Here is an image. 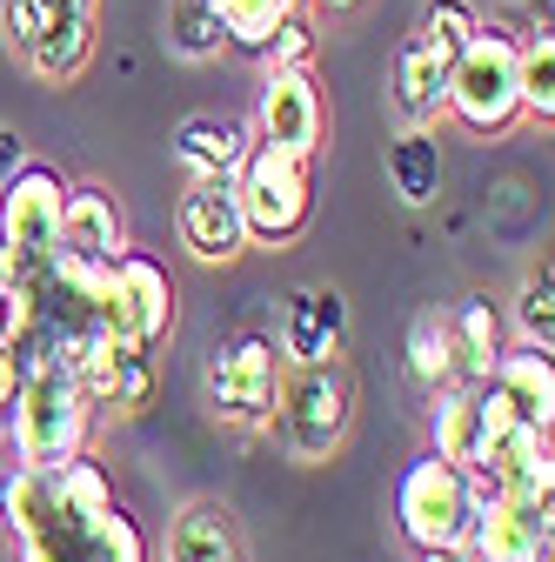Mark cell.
<instances>
[{
	"instance_id": "26",
	"label": "cell",
	"mask_w": 555,
	"mask_h": 562,
	"mask_svg": "<svg viewBox=\"0 0 555 562\" xmlns=\"http://www.w3.org/2000/svg\"><path fill=\"white\" fill-rule=\"evenodd\" d=\"M228 27L215 14V0H174V14H168V47L188 54V60H207V54H222Z\"/></svg>"
},
{
	"instance_id": "16",
	"label": "cell",
	"mask_w": 555,
	"mask_h": 562,
	"mask_svg": "<svg viewBox=\"0 0 555 562\" xmlns=\"http://www.w3.org/2000/svg\"><path fill=\"white\" fill-rule=\"evenodd\" d=\"M482 382H489L509 402V415L529 422V429H548V422H555V369H548V348H529V341L522 348H502Z\"/></svg>"
},
{
	"instance_id": "15",
	"label": "cell",
	"mask_w": 555,
	"mask_h": 562,
	"mask_svg": "<svg viewBox=\"0 0 555 562\" xmlns=\"http://www.w3.org/2000/svg\"><path fill=\"white\" fill-rule=\"evenodd\" d=\"M341 341H349V302L335 289L308 281V289H295L282 302V356L288 362H335Z\"/></svg>"
},
{
	"instance_id": "29",
	"label": "cell",
	"mask_w": 555,
	"mask_h": 562,
	"mask_svg": "<svg viewBox=\"0 0 555 562\" xmlns=\"http://www.w3.org/2000/svg\"><path fill=\"white\" fill-rule=\"evenodd\" d=\"M516 322H522V341H529V348H548V341H555V281H548V268L522 281Z\"/></svg>"
},
{
	"instance_id": "19",
	"label": "cell",
	"mask_w": 555,
	"mask_h": 562,
	"mask_svg": "<svg viewBox=\"0 0 555 562\" xmlns=\"http://www.w3.org/2000/svg\"><path fill=\"white\" fill-rule=\"evenodd\" d=\"M395 108L415 121V127H429L449 114V54H435L429 41H401L395 54Z\"/></svg>"
},
{
	"instance_id": "13",
	"label": "cell",
	"mask_w": 555,
	"mask_h": 562,
	"mask_svg": "<svg viewBox=\"0 0 555 562\" xmlns=\"http://www.w3.org/2000/svg\"><path fill=\"white\" fill-rule=\"evenodd\" d=\"M254 140L274 148V155L315 161V148H321V94L308 81V67H268L261 108H254Z\"/></svg>"
},
{
	"instance_id": "6",
	"label": "cell",
	"mask_w": 555,
	"mask_h": 562,
	"mask_svg": "<svg viewBox=\"0 0 555 562\" xmlns=\"http://www.w3.org/2000/svg\"><path fill=\"white\" fill-rule=\"evenodd\" d=\"M0 27L41 81H75L94 54V0H8Z\"/></svg>"
},
{
	"instance_id": "10",
	"label": "cell",
	"mask_w": 555,
	"mask_h": 562,
	"mask_svg": "<svg viewBox=\"0 0 555 562\" xmlns=\"http://www.w3.org/2000/svg\"><path fill=\"white\" fill-rule=\"evenodd\" d=\"M94 322L127 335V341H141V348H155L174 328V281H168V268L155 255H141V248H121L107 261V295H101Z\"/></svg>"
},
{
	"instance_id": "22",
	"label": "cell",
	"mask_w": 555,
	"mask_h": 562,
	"mask_svg": "<svg viewBox=\"0 0 555 562\" xmlns=\"http://www.w3.org/2000/svg\"><path fill=\"white\" fill-rule=\"evenodd\" d=\"M408 369H415V382H429V389L468 382V369H462V341H455V315L422 308V315L408 322Z\"/></svg>"
},
{
	"instance_id": "18",
	"label": "cell",
	"mask_w": 555,
	"mask_h": 562,
	"mask_svg": "<svg viewBox=\"0 0 555 562\" xmlns=\"http://www.w3.org/2000/svg\"><path fill=\"white\" fill-rule=\"evenodd\" d=\"M248 127L228 121V114H194L174 127V161L188 168V181H207V175H235L248 161Z\"/></svg>"
},
{
	"instance_id": "30",
	"label": "cell",
	"mask_w": 555,
	"mask_h": 562,
	"mask_svg": "<svg viewBox=\"0 0 555 562\" xmlns=\"http://www.w3.org/2000/svg\"><path fill=\"white\" fill-rule=\"evenodd\" d=\"M261 54H268L274 67H308V60H315V34H308L302 8H295L282 27H274V34H268V47H261Z\"/></svg>"
},
{
	"instance_id": "32",
	"label": "cell",
	"mask_w": 555,
	"mask_h": 562,
	"mask_svg": "<svg viewBox=\"0 0 555 562\" xmlns=\"http://www.w3.org/2000/svg\"><path fill=\"white\" fill-rule=\"evenodd\" d=\"M27 328V295L14 289V281H0V341H14Z\"/></svg>"
},
{
	"instance_id": "35",
	"label": "cell",
	"mask_w": 555,
	"mask_h": 562,
	"mask_svg": "<svg viewBox=\"0 0 555 562\" xmlns=\"http://www.w3.org/2000/svg\"><path fill=\"white\" fill-rule=\"evenodd\" d=\"M321 8H355V0H321Z\"/></svg>"
},
{
	"instance_id": "9",
	"label": "cell",
	"mask_w": 555,
	"mask_h": 562,
	"mask_svg": "<svg viewBox=\"0 0 555 562\" xmlns=\"http://www.w3.org/2000/svg\"><path fill=\"white\" fill-rule=\"evenodd\" d=\"M274 382H282V356L268 335H235L207 356V402L228 429H268Z\"/></svg>"
},
{
	"instance_id": "4",
	"label": "cell",
	"mask_w": 555,
	"mask_h": 562,
	"mask_svg": "<svg viewBox=\"0 0 555 562\" xmlns=\"http://www.w3.org/2000/svg\"><path fill=\"white\" fill-rule=\"evenodd\" d=\"M349 415H355V375L335 362H288L282 382H274V429H282V442L315 462L328 456L341 436H349Z\"/></svg>"
},
{
	"instance_id": "8",
	"label": "cell",
	"mask_w": 555,
	"mask_h": 562,
	"mask_svg": "<svg viewBox=\"0 0 555 562\" xmlns=\"http://www.w3.org/2000/svg\"><path fill=\"white\" fill-rule=\"evenodd\" d=\"M395 522L415 549H455L468 536V469L442 462L435 449L422 462H408L395 488Z\"/></svg>"
},
{
	"instance_id": "24",
	"label": "cell",
	"mask_w": 555,
	"mask_h": 562,
	"mask_svg": "<svg viewBox=\"0 0 555 562\" xmlns=\"http://www.w3.org/2000/svg\"><path fill=\"white\" fill-rule=\"evenodd\" d=\"M516 88H522V114L555 121V34H548V14L516 41Z\"/></svg>"
},
{
	"instance_id": "25",
	"label": "cell",
	"mask_w": 555,
	"mask_h": 562,
	"mask_svg": "<svg viewBox=\"0 0 555 562\" xmlns=\"http://www.w3.org/2000/svg\"><path fill=\"white\" fill-rule=\"evenodd\" d=\"M455 341H462L468 382H482V375H489V362L502 356V315L489 308V295H468V302L455 308Z\"/></svg>"
},
{
	"instance_id": "11",
	"label": "cell",
	"mask_w": 555,
	"mask_h": 562,
	"mask_svg": "<svg viewBox=\"0 0 555 562\" xmlns=\"http://www.w3.org/2000/svg\"><path fill=\"white\" fill-rule=\"evenodd\" d=\"M468 562H548V503L489 496L468 482Z\"/></svg>"
},
{
	"instance_id": "7",
	"label": "cell",
	"mask_w": 555,
	"mask_h": 562,
	"mask_svg": "<svg viewBox=\"0 0 555 562\" xmlns=\"http://www.w3.org/2000/svg\"><path fill=\"white\" fill-rule=\"evenodd\" d=\"M235 201H241V228L248 241H295L315 215L308 194V161L274 155V148H248V161L235 168Z\"/></svg>"
},
{
	"instance_id": "2",
	"label": "cell",
	"mask_w": 555,
	"mask_h": 562,
	"mask_svg": "<svg viewBox=\"0 0 555 562\" xmlns=\"http://www.w3.org/2000/svg\"><path fill=\"white\" fill-rule=\"evenodd\" d=\"M14 449L27 469H54L88 449L94 408L67 362H21V395H14Z\"/></svg>"
},
{
	"instance_id": "3",
	"label": "cell",
	"mask_w": 555,
	"mask_h": 562,
	"mask_svg": "<svg viewBox=\"0 0 555 562\" xmlns=\"http://www.w3.org/2000/svg\"><path fill=\"white\" fill-rule=\"evenodd\" d=\"M449 114L468 134H509L522 121V88H516V34L509 27H475L455 60H449Z\"/></svg>"
},
{
	"instance_id": "1",
	"label": "cell",
	"mask_w": 555,
	"mask_h": 562,
	"mask_svg": "<svg viewBox=\"0 0 555 562\" xmlns=\"http://www.w3.org/2000/svg\"><path fill=\"white\" fill-rule=\"evenodd\" d=\"M0 516L14 529L21 562H155L141 522L121 503L81 509L54 488L47 469H27V462H14V475L0 482Z\"/></svg>"
},
{
	"instance_id": "14",
	"label": "cell",
	"mask_w": 555,
	"mask_h": 562,
	"mask_svg": "<svg viewBox=\"0 0 555 562\" xmlns=\"http://www.w3.org/2000/svg\"><path fill=\"white\" fill-rule=\"evenodd\" d=\"M181 248L194 261H235L248 248V228H241V201H235V175H207L181 194Z\"/></svg>"
},
{
	"instance_id": "34",
	"label": "cell",
	"mask_w": 555,
	"mask_h": 562,
	"mask_svg": "<svg viewBox=\"0 0 555 562\" xmlns=\"http://www.w3.org/2000/svg\"><path fill=\"white\" fill-rule=\"evenodd\" d=\"M422 562H468V549L455 542V549H422Z\"/></svg>"
},
{
	"instance_id": "27",
	"label": "cell",
	"mask_w": 555,
	"mask_h": 562,
	"mask_svg": "<svg viewBox=\"0 0 555 562\" xmlns=\"http://www.w3.org/2000/svg\"><path fill=\"white\" fill-rule=\"evenodd\" d=\"M302 8V0H215V14H222V27H228V41L235 47H268V34L282 27L288 14Z\"/></svg>"
},
{
	"instance_id": "23",
	"label": "cell",
	"mask_w": 555,
	"mask_h": 562,
	"mask_svg": "<svg viewBox=\"0 0 555 562\" xmlns=\"http://www.w3.org/2000/svg\"><path fill=\"white\" fill-rule=\"evenodd\" d=\"M388 181H395V194H401L408 207H429V201L442 194V148H435L429 127L408 121V134L388 148Z\"/></svg>"
},
{
	"instance_id": "12",
	"label": "cell",
	"mask_w": 555,
	"mask_h": 562,
	"mask_svg": "<svg viewBox=\"0 0 555 562\" xmlns=\"http://www.w3.org/2000/svg\"><path fill=\"white\" fill-rule=\"evenodd\" d=\"M75 382L88 395V408H114V415H134L148 402L155 389V356L141 341H127L114 328H94L81 341V356H75Z\"/></svg>"
},
{
	"instance_id": "28",
	"label": "cell",
	"mask_w": 555,
	"mask_h": 562,
	"mask_svg": "<svg viewBox=\"0 0 555 562\" xmlns=\"http://www.w3.org/2000/svg\"><path fill=\"white\" fill-rule=\"evenodd\" d=\"M475 27H482V21H475L468 0H422V14H415V27H408V34H415V41H429L435 54H449V60H455V47H462Z\"/></svg>"
},
{
	"instance_id": "31",
	"label": "cell",
	"mask_w": 555,
	"mask_h": 562,
	"mask_svg": "<svg viewBox=\"0 0 555 562\" xmlns=\"http://www.w3.org/2000/svg\"><path fill=\"white\" fill-rule=\"evenodd\" d=\"M14 395H21V348L0 341V422L14 415Z\"/></svg>"
},
{
	"instance_id": "21",
	"label": "cell",
	"mask_w": 555,
	"mask_h": 562,
	"mask_svg": "<svg viewBox=\"0 0 555 562\" xmlns=\"http://www.w3.org/2000/svg\"><path fill=\"white\" fill-rule=\"evenodd\" d=\"M435 456L455 462V469H475L482 456V436H489V422H482V382H455V389H435Z\"/></svg>"
},
{
	"instance_id": "20",
	"label": "cell",
	"mask_w": 555,
	"mask_h": 562,
	"mask_svg": "<svg viewBox=\"0 0 555 562\" xmlns=\"http://www.w3.org/2000/svg\"><path fill=\"white\" fill-rule=\"evenodd\" d=\"M168 562H248L235 509L228 503H188L168 529Z\"/></svg>"
},
{
	"instance_id": "33",
	"label": "cell",
	"mask_w": 555,
	"mask_h": 562,
	"mask_svg": "<svg viewBox=\"0 0 555 562\" xmlns=\"http://www.w3.org/2000/svg\"><path fill=\"white\" fill-rule=\"evenodd\" d=\"M21 168H27V140L14 127H0V181H14Z\"/></svg>"
},
{
	"instance_id": "5",
	"label": "cell",
	"mask_w": 555,
	"mask_h": 562,
	"mask_svg": "<svg viewBox=\"0 0 555 562\" xmlns=\"http://www.w3.org/2000/svg\"><path fill=\"white\" fill-rule=\"evenodd\" d=\"M60 201L67 181L54 168H21L14 181H0V281H21L54 261L60 248Z\"/></svg>"
},
{
	"instance_id": "17",
	"label": "cell",
	"mask_w": 555,
	"mask_h": 562,
	"mask_svg": "<svg viewBox=\"0 0 555 562\" xmlns=\"http://www.w3.org/2000/svg\"><path fill=\"white\" fill-rule=\"evenodd\" d=\"M121 241V201L107 188H67L60 201V255H81V261H114Z\"/></svg>"
}]
</instances>
